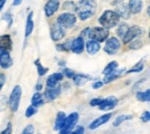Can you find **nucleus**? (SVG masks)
<instances>
[{
	"label": "nucleus",
	"instance_id": "23",
	"mask_svg": "<svg viewBox=\"0 0 150 134\" xmlns=\"http://www.w3.org/2000/svg\"><path fill=\"white\" fill-rule=\"evenodd\" d=\"M73 80H74V83L76 86H83L88 80H90V77H87V75H83V74H76L73 77Z\"/></svg>",
	"mask_w": 150,
	"mask_h": 134
},
{
	"label": "nucleus",
	"instance_id": "15",
	"mask_svg": "<svg viewBox=\"0 0 150 134\" xmlns=\"http://www.w3.org/2000/svg\"><path fill=\"white\" fill-rule=\"evenodd\" d=\"M111 117H112V113L109 112V113H105V115L96 118L94 121L89 125V128H90V130H96L97 127H99V126H102L103 124H105L106 121H109V120L111 119Z\"/></svg>",
	"mask_w": 150,
	"mask_h": 134
},
{
	"label": "nucleus",
	"instance_id": "28",
	"mask_svg": "<svg viewBox=\"0 0 150 134\" xmlns=\"http://www.w3.org/2000/svg\"><path fill=\"white\" fill-rule=\"evenodd\" d=\"M133 118V116L131 115H121V116H118L117 118H115V120L113 121V126L114 127H117V126H119L121 123H124L125 120H129V119H132Z\"/></svg>",
	"mask_w": 150,
	"mask_h": 134
},
{
	"label": "nucleus",
	"instance_id": "24",
	"mask_svg": "<svg viewBox=\"0 0 150 134\" xmlns=\"http://www.w3.org/2000/svg\"><path fill=\"white\" fill-rule=\"evenodd\" d=\"M72 44H73V40H67L66 43L64 44H58L57 45V50L58 51H64V52H68L72 50Z\"/></svg>",
	"mask_w": 150,
	"mask_h": 134
},
{
	"label": "nucleus",
	"instance_id": "19",
	"mask_svg": "<svg viewBox=\"0 0 150 134\" xmlns=\"http://www.w3.org/2000/svg\"><path fill=\"white\" fill-rule=\"evenodd\" d=\"M128 6L132 14H139L142 9V0H129Z\"/></svg>",
	"mask_w": 150,
	"mask_h": 134
},
{
	"label": "nucleus",
	"instance_id": "16",
	"mask_svg": "<svg viewBox=\"0 0 150 134\" xmlns=\"http://www.w3.org/2000/svg\"><path fill=\"white\" fill-rule=\"evenodd\" d=\"M86 49H87V52H88V55H95V53H97L98 51H99V49H100V45H99V42L98 40H96V39H88L87 40V43H86Z\"/></svg>",
	"mask_w": 150,
	"mask_h": 134
},
{
	"label": "nucleus",
	"instance_id": "21",
	"mask_svg": "<svg viewBox=\"0 0 150 134\" xmlns=\"http://www.w3.org/2000/svg\"><path fill=\"white\" fill-rule=\"evenodd\" d=\"M66 118H67V117L65 115V112H59V113L57 115L56 124H54V130H56V131H60V130H61V127H62V125H64Z\"/></svg>",
	"mask_w": 150,
	"mask_h": 134
},
{
	"label": "nucleus",
	"instance_id": "46",
	"mask_svg": "<svg viewBox=\"0 0 150 134\" xmlns=\"http://www.w3.org/2000/svg\"><path fill=\"white\" fill-rule=\"evenodd\" d=\"M22 1H23V0H14V1H13V5H14V6H19Z\"/></svg>",
	"mask_w": 150,
	"mask_h": 134
},
{
	"label": "nucleus",
	"instance_id": "35",
	"mask_svg": "<svg viewBox=\"0 0 150 134\" xmlns=\"http://www.w3.org/2000/svg\"><path fill=\"white\" fill-rule=\"evenodd\" d=\"M36 65H37V68H38V74L42 77V75H44L46 72H47V68L46 67H43L40 64H39V61L36 60Z\"/></svg>",
	"mask_w": 150,
	"mask_h": 134
},
{
	"label": "nucleus",
	"instance_id": "1",
	"mask_svg": "<svg viewBox=\"0 0 150 134\" xmlns=\"http://www.w3.org/2000/svg\"><path fill=\"white\" fill-rule=\"evenodd\" d=\"M96 12V2L95 0H80L77 4V18L80 20H87L91 18Z\"/></svg>",
	"mask_w": 150,
	"mask_h": 134
},
{
	"label": "nucleus",
	"instance_id": "18",
	"mask_svg": "<svg viewBox=\"0 0 150 134\" xmlns=\"http://www.w3.org/2000/svg\"><path fill=\"white\" fill-rule=\"evenodd\" d=\"M62 77H64V74H62V73H53L52 75H50V77H47V80H46V86H47V87L57 86V84L61 81Z\"/></svg>",
	"mask_w": 150,
	"mask_h": 134
},
{
	"label": "nucleus",
	"instance_id": "45",
	"mask_svg": "<svg viewBox=\"0 0 150 134\" xmlns=\"http://www.w3.org/2000/svg\"><path fill=\"white\" fill-rule=\"evenodd\" d=\"M102 86H103V82H99V81H98V82H95L94 84H93V88H94V89H98V88H100Z\"/></svg>",
	"mask_w": 150,
	"mask_h": 134
},
{
	"label": "nucleus",
	"instance_id": "31",
	"mask_svg": "<svg viewBox=\"0 0 150 134\" xmlns=\"http://www.w3.org/2000/svg\"><path fill=\"white\" fill-rule=\"evenodd\" d=\"M119 74H120V72H117V71H114L111 74H106V77H105L103 82H104V83H109V82H111L113 80H115L117 77H119Z\"/></svg>",
	"mask_w": 150,
	"mask_h": 134
},
{
	"label": "nucleus",
	"instance_id": "4",
	"mask_svg": "<svg viewBox=\"0 0 150 134\" xmlns=\"http://www.w3.org/2000/svg\"><path fill=\"white\" fill-rule=\"evenodd\" d=\"M21 95H22V88L20 86H15V88L13 89L12 94L9 96V108L13 112H16L19 109Z\"/></svg>",
	"mask_w": 150,
	"mask_h": 134
},
{
	"label": "nucleus",
	"instance_id": "41",
	"mask_svg": "<svg viewBox=\"0 0 150 134\" xmlns=\"http://www.w3.org/2000/svg\"><path fill=\"white\" fill-rule=\"evenodd\" d=\"M11 133H12V124H11V123H8L7 128H6L5 131H2V134H11Z\"/></svg>",
	"mask_w": 150,
	"mask_h": 134
},
{
	"label": "nucleus",
	"instance_id": "30",
	"mask_svg": "<svg viewBox=\"0 0 150 134\" xmlns=\"http://www.w3.org/2000/svg\"><path fill=\"white\" fill-rule=\"evenodd\" d=\"M143 66H144V65H143V61L141 60V61H139L134 67H132L127 73H139V72H141V71L143 69Z\"/></svg>",
	"mask_w": 150,
	"mask_h": 134
},
{
	"label": "nucleus",
	"instance_id": "26",
	"mask_svg": "<svg viewBox=\"0 0 150 134\" xmlns=\"http://www.w3.org/2000/svg\"><path fill=\"white\" fill-rule=\"evenodd\" d=\"M31 103H33V105L34 106H40V105H43V103H44V99H43V95H40L39 93H36L35 95L33 96V98H31Z\"/></svg>",
	"mask_w": 150,
	"mask_h": 134
},
{
	"label": "nucleus",
	"instance_id": "14",
	"mask_svg": "<svg viewBox=\"0 0 150 134\" xmlns=\"http://www.w3.org/2000/svg\"><path fill=\"white\" fill-rule=\"evenodd\" d=\"M51 37L53 40H60L65 37V28L60 26L58 22L54 23L53 28L51 29Z\"/></svg>",
	"mask_w": 150,
	"mask_h": 134
},
{
	"label": "nucleus",
	"instance_id": "40",
	"mask_svg": "<svg viewBox=\"0 0 150 134\" xmlns=\"http://www.w3.org/2000/svg\"><path fill=\"white\" fill-rule=\"evenodd\" d=\"M64 73L66 74V77H69V79H73V77L76 75L74 72H72V71H69V69H67V68H65V69H64Z\"/></svg>",
	"mask_w": 150,
	"mask_h": 134
},
{
	"label": "nucleus",
	"instance_id": "27",
	"mask_svg": "<svg viewBox=\"0 0 150 134\" xmlns=\"http://www.w3.org/2000/svg\"><path fill=\"white\" fill-rule=\"evenodd\" d=\"M128 29H129V28H128L127 23H120V24H119V27H118V29H117L118 36H119V37H121V38H124V37H125V35L127 34Z\"/></svg>",
	"mask_w": 150,
	"mask_h": 134
},
{
	"label": "nucleus",
	"instance_id": "8",
	"mask_svg": "<svg viewBox=\"0 0 150 134\" xmlns=\"http://www.w3.org/2000/svg\"><path fill=\"white\" fill-rule=\"evenodd\" d=\"M108 37H109V29H106L104 27H96V28L91 29L90 38L96 39L100 43V42H105Z\"/></svg>",
	"mask_w": 150,
	"mask_h": 134
},
{
	"label": "nucleus",
	"instance_id": "44",
	"mask_svg": "<svg viewBox=\"0 0 150 134\" xmlns=\"http://www.w3.org/2000/svg\"><path fill=\"white\" fill-rule=\"evenodd\" d=\"M4 19L8 21V26H11V24H12V18H11V14H9V13H7V14L4 16Z\"/></svg>",
	"mask_w": 150,
	"mask_h": 134
},
{
	"label": "nucleus",
	"instance_id": "5",
	"mask_svg": "<svg viewBox=\"0 0 150 134\" xmlns=\"http://www.w3.org/2000/svg\"><path fill=\"white\" fill-rule=\"evenodd\" d=\"M77 120H79V113L77 112L71 113V115L66 118V120H65V123H64V125H62V127L60 130V133L65 134V133L72 132V130L75 127Z\"/></svg>",
	"mask_w": 150,
	"mask_h": 134
},
{
	"label": "nucleus",
	"instance_id": "49",
	"mask_svg": "<svg viewBox=\"0 0 150 134\" xmlns=\"http://www.w3.org/2000/svg\"><path fill=\"white\" fill-rule=\"evenodd\" d=\"M147 13H148V16L150 18V6L148 7V9H147Z\"/></svg>",
	"mask_w": 150,
	"mask_h": 134
},
{
	"label": "nucleus",
	"instance_id": "12",
	"mask_svg": "<svg viewBox=\"0 0 150 134\" xmlns=\"http://www.w3.org/2000/svg\"><path fill=\"white\" fill-rule=\"evenodd\" d=\"M59 5H60L59 0H49V1L46 2L45 7H44V11H45V15H46L47 18L52 16V15L56 13L57 11H58V8H59Z\"/></svg>",
	"mask_w": 150,
	"mask_h": 134
},
{
	"label": "nucleus",
	"instance_id": "7",
	"mask_svg": "<svg viewBox=\"0 0 150 134\" xmlns=\"http://www.w3.org/2000/svg\"><path fill=\"white\" fill-rule=\"evenodd\" d=\"M120 46H121L120 40L117 37H111V38L106 39L104 50H105V52L108 55H115L120 50Z\"/></svg>",
	"mask_w": 150,
	"mask_h": 134
},
{
	"label": "nucleus",
	"instance_id": "6",
	"mask_svg": "<svg viewBox=\"0 0 150 134\" xmlns=\"http://www.w3.org/2000/svg\"><path fill=\"white\" fill-rule=\"evenodd\" d=\"M113 6H115V12L120 15L121 19H124V20L129 19V16H131L129 6L126 5L122 0H117L115 2H113Z\"/></svg>",
	"mask_w": 150,
	"mask_h": 134
},
{
	"label": "nucleus",
	"instance_id": "32",
	"mask_svg": "<svg viewBox=\"0 0 150 134\" xmlns=\"http://www.w3.org/2000/svg\"><path fill=\"white\" fill-rule=\"evenodd\" d=\"M142 46V42L140 40V39H133L131 43H129V49L132 50H137V49H140Z\"/></svg>",
	"mask_w": 150,
	"mask_h": 134
},
{
	"label": "nucleus",
	"instance_id": "9",
	"mask_svg": "<svg viewBox=\"0 0 150 134\" xmlns=\"http://www.w3.org/2000/svg\"><path fill=\"white\" fill-rule=\"evenodd\" d=\"M142 33H143L142 28H140L139 26H133V27H131V28L128 29L127 34H126L125 37L122 38V42H124L125 44L131 43L133 39L137 38L140 35H142Z\"/></svg>",
	"mask_w": 150,
	"mask_h": 134
},
{
	"label": "nucleus",
	"instance_id": "47",
	"mask_svg": "<svg viewBox=\"0 0 150 134\" xmlns=\"http://www.w3.org/2000/svg\"><path fill=\"white\" fill-rule=\"evenodd\" d=\"M5 1H6V0H1V1H0V8H2V7H4V5H5Z\"/></svg>",
	"mask_w": 150,
	"mask_h": 134
},
{
	"label": "nucleus",
	"instance_id": "17",
	"mask_svg": "<svg viewBox=\"0 0 150 134\" xmlns=\"http://www.w3.org/2000/svg\"><path fill=\"white\" fill-rule=\"evenodd\" d=\"M84 50V38L82 36L73 39V44H72V51L74 53H82Z\"/></svg>",
	"mask_w": 150,
	"mask_h": 134
},
{
	"label": "nucleus",
	"instance_id": "13",
	"mask_svg": "<svg viewBox=\"0 0 150 134\" xmlns=\"http://www.w3.org/2000/svg\"><path fill=\"white\" fill-rule=\"evenodd\" d=\"M61 93V87L59 84L57 86H52V87H47L45 90V97L47 101H54L58 96Z\"/></svg>",
	"mask_w": 150,
	"mask_h": 134
},
{
	"label": "nucleus",
	"instance_id": "20",
	"mask_svg": "<svg viewBox=\"0 0 150 134\" xmlns=\"http://www.w3.org/2000/svg\"><path fill=\"white\" fill-rule=\"evenodd\" d=\"M0 46L1 49H6V50H11L12 49V39L9 37V35H2L0 38Z\"/></svg>",
	"mask_w": 150,
	"mask_h": 134
},
{
	"label": "nucleus",
	"instance_id": "25",
	"mask_svg": "<svg viewBox=\"0 0 150 134\" xmlns=\"http://www.w3.org/2000/svg\"><path fill=\"white\" fill-rule=\"evenodd\" d=\"M136 98L141 102H149L150 101V89H147L146 91H139L136 94Z\"/></svg>",
	"mask_w": 150,
	"mask_h": 134
},
{
	"label": "nucleus",
	"instance_id": "10",
	"mask_svg": "<svg viewBox=\"0 0 150 134\" xmlns=\"http://www.w3.org/2000/svg\"><path fill=\"white\" fill-rule=\"evenodd\" d=\"M117 104H118V99H117L115 97L111 96V97H108V98L103 99V101L100 102V104L98 105V109H99V110H102V111L112 110Z\"/></svg>",
	"mask_w": 150,
	"mask_h": 134
},
{
	"label": "nucleus",
	"instance_id": "11",
	"mask_svg": "<svg viewBox=\"0 0 150 134\" xmlns=\"http://www.w3.org/2000/svg\"><path fill=\"white\" fill-rule=\"evenodd\" d=\"M0 65H1V68H9L13 65V60L9 56L8 50L6 49L0 50Z\"/></svg>",
	"mask_w": 150,
	"mask_h": 134
},
{
	"label": "nucleus",
	"instance_id": "48",
	"mask_svg": "<svg viewBox=\"0 0 150 134\" xmlns=\"http://www.w3.org/2000/svg\"><path fill=\"white\" fill-rule=\"evenodd\" d=\"M36 89H37V90H40V89H42V86H40V84H37V87H36Z\"/></svg>",
	"mask_w": 150,
	"mask_h": 134
},
{
	"label": "nucleus",
	"instance_id": "36",
	"mask_svg": "<svg viewBox=\"0 0 150 134\" xmlns=\"http://www.w3.org/2000/svg\"><path fill=\"white\" fill-rule=\"evenodd\" d=\"M141 120L142 121H149L150 120V111H146V112H143L142 116H141Z\"/></svg>",
	"mask_w": 150,
	"mask_h": 134
},
{
	"label": "nucleus",
	"instance_id": "29",
	"mask_svg": "<svg viewBox=\"0 0 150 134\" xmlns=\"http://www.w3.org/2000/svg\"><path fill=\"white\" fill-rule=\"evenodd\" d=\"M117 67H118V62H117V61H112V62H110V64L104 68L103 73H104L105 75H106V74H111L114 71H117Z\"/></svg>",
	"mask_w": 150,
	"mask_h": 134
},
{
	"label": "nucleus",
	"instance_id": "50",
	"mask_svg": "<svg viewBox=\"0 0 150 134\" xmlns=\"http://www.w3.org/2000/svg\"><path fill=\"white\" fill-rule=\"evenodd\" d=\"M149 38H150V30H149Z\"/></svg>",
	"mask_w": 150,
	"mask_h": 134
},
{
	"label": "nucleus",
	"instance_id": "22",
	"mask_svg": "<svg viewBox=\"0 0 150 134\" xmlns=\"http://www.w3.org/2000/svg\"><path fill=\"white\" fill-rule=\"evenodd\" d=\"M34 30V21H33V13H29L27 19V27H25V37L30 36V34Z\"/></svg>",
	"mask_w": 150,
	"mask_h": 134
},
{
	"label": "nucleus",
	"instance_id": "43",
	"mask_svg": "<svg viewBox=\"0 0 150 134\" xmlns=\"http://www.w3.org/2000/svg\"><path fill=\"white\" fill-rule=\"evenodd\" d=\"M83 132H84V128H83V127H77L75 131H73L74 134H82Z\"/></svg>",
	"mask_w": 150,
	"mask_h": 134
},
{
	"label": "nucleus",
	"instance_id": "33",
	"mask_svg": "<svg viewBox=\"0 0 150 134\" xmlns=\"http://www.w3.org/2000/svg\"><path fill=\"white\" fill-rule=\"evenodd\" d=\"M64 9H69V11H76L77 9V5H75L73 1H66L62 6Z\"/></svg>",
	"mask_w": 150,
	"mask_h": 134
},
{
	"label": "nucleus",
	"instance_id": "39",
	"mask_svg": "<svg viewBox=\"0 0 150 134\" xmlns=\"http://www.w3.org/2000/svg\"><path fill=\"white\" fill-rule=\"evenodd\" d=\"M34 133V126L33 125H27V127L23 130V134Z\"/></svg>",
	"mask_w": 150,
	"mask_h": 134
},
{
	"label": "nucleus",
	"instance_id": "3",
	"mask_svg": "<svg viewBox=\"0 0 150 134\" xmlns=\"http://www.w3.org/2000/svg\"><path fill=\"white\" fill-rule=\"evenodd\" d=\"M57 22L60 26H62L65 29H69L74 27L75 22H76V16L73 13H64L57 18Z\"/></svg>",
	"mask_w": 150,
	"mask_h": 134
},
{
	"label": "nucleus",
	"instance_id": "42",
	"mask_svg": "<svg viewBox=\"0 0 150 134\" xmlns=\"http://www.w3.org/2000/svg\"><path fill=\"white\" fill-rule=\"evenodd\" d=\"M0 79H1V80H0V87L2 88L4 84H5V81H6V75H5V74H1V75H0Z\"/></svg>",
	"mask_w": 150,
	"mask_h": 134
},
{
	"label": "nucleus",
	"instance_id": "37",
	"mask_svg": "<svg viewBox=\"0 0 150 134\" xmlns=\"http://www.w3.org/2000/svg\"><path fill=\"white\" fill-rule=\"evenodd\" d=\"M81 36L84 38V37H90L91 36V29L90 28H87V29H84L83 31H82V34H81Z\"/></svg>",
	"mask_w": 150,
	"mask_h": 134
},
{
	"label": "nucleus",
	"instance_id": "38",
	"mask_svg": "<svg viewBox=\"0 0 150 134\" xmlns=\"http://www.w3.org/2000/svg\"><path fill=\"white\" fill-rule=\"evenodd\" d=\"M102 101H103L102 98H94V99L90 101V105H91V106H98Z\"/></svg>",
	"mask_w": 150,
	"mask_h": 134
},
{
	"label": "nucleus",
	"instance_id": "2",
	"mask_svg": "<svg viewBox=\"0 0 150 134\" xmlns=\"http://www.w3.org/2000/svg\"><path fill=\"white\" fill-rule=\"evenodd\" d=\"M120 19H121L120 15L115 11H105L102 14V16L99 18V23L102 24V27H104L106 29H111L119 23Z\"/></svg>",
	"mask_w": 150,
	"mask_h": 134
},
{
	"label": "nucleus",
	"instance_id": "34",
	"mask_svg": "<svg viewBox=\"0 0 150 134\" xmlns=\"http://www.w3.org/2000/svg\"><path fill=\"white\" fill-rule=\"evenodd\" d=\"M37 112V110H36V106H34V105H31V106H29L28 109H27V111H25V117L27 118H30L31 116H34L35 113Z\"/></svg>",
	"mask_w": 150,
	"mask_h": 134
}]
</instances>
